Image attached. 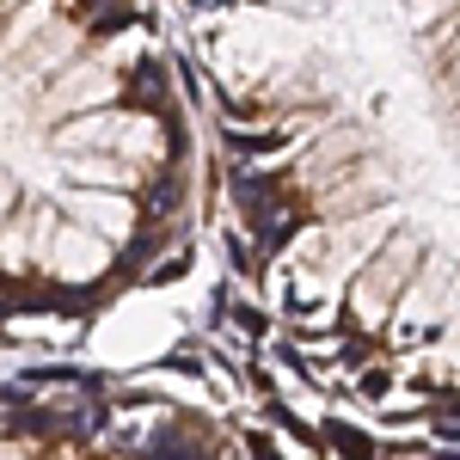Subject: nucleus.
Segmentation results:
<instances>
[{"label":"nucleus","instance_id":"nucleus-1","mask_svg":"<svg viewBox=\"0 0 460 460\" xmlns=\"http://www.w3.org/2000/svg\"><path fill=\"white\" fill-rule=\"evenodd\" d=\"M240 270L368 399L460 405V0H178Z\"/></svg>","mask_w":460,"mask_h":460},{"label":"nucleus","instance_id":"nucleus-2","mask_svg":"<svg viewBox=\"0 0 460 460\" xmlns=\"http://www.w3.org/2000/svg\"><path fill=\"white\" fill-rule=\"evenodd\" d=\"M190 117L154 0H6L13 338L86 332L190 234Z\"/></svg>","mask_w":460,"mask_h":460}]
</instances>
